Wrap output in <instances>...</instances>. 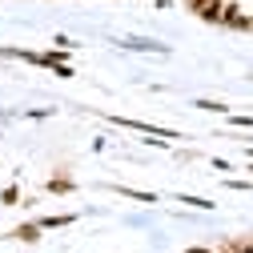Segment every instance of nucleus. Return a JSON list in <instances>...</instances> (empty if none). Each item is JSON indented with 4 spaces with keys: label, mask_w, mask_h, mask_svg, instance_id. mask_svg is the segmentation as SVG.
Returning <instances> with one entry per match:
<instances>
[{
    "label": "nucleus",
    "mask_w": 253,
    "mask_h": 253,
    "mask_svg": "<svg viewBox=\"0 0 253 253\" xmlns=\"http://www.w3.org/2000/svg\"><path fill=\"white\" fill-rule=\"evenodd\" d=\"M189 12H193L197 20H205V24H221L225 0H193V4H189Z\"/></svg>",
    "instance_id": "obj_1"
},
{
    "label": "nucleus",
    "mask_w": 253,
    "mask_h": 253,
    "mask_svg": "<svg viewBox=\"0 0 253 253\" xmlns=\"http://www.w3.org/2000/svg\"><path fill=\"white\" fill-rule=\"evenodd\" d=\"M121 44L133 48V52H169L165 41H141V37H133V41H121Z\"/></svg>",
    "instance_id": "obj_2"
},
{
    "label": "nucleus",
    "mask_w": 253,
    "mask_h": 253,
    "mask_svg": "<svg viewBox=\"0 0 253 253\" xmlns=\"http://www.w3.org/2000/svg\"><path fill=\"white\" fill-rule=\"evenodd\" d=\"M73 221H77V213H65V217H44L41 225L44 229H65V225H73Z\"/></svg>",
    "instance_id": "obj_3"
},
{
    "label": "nucleus",
    "mask_w": 253,
    "mask_h": 253,
    "mask_svg": "<svg viewBox=\"0 0 253 253\" xmlns=\"http://www.w3.org/2000/svg\"><path fill=\"white\" fill-rule=\"evenodd\" d=\"M41 229H44V225H20V229H16V237H24V241H37V237H41Z\"/></svg>",
    "instance_id": "obj_4"
},
{
    "label": "nucleus",
    "mask_w": 253,
    "mask_h": 253,
    "mask_svg": "<svg viewBox=\"0 0 253 253\" xmlns=\"http://www.w3.org/2000/svg\"><path fill=\"white\" fill-rule=\"evenodd\" d=\"M121 197H133V201H157L153 193H141V189H117Z\"/></svg>",
    "instance_id": "obj_5"
},
{
    "label": "nucleus",
    "mask_w": 253,
    "mask_h": 253,
    "mask_svg": "<svg viewBox=\"0 0 253 253\" xmlns=\"http://www.w3.org/2000/svg\"><path fill=\"white\" fill-rule=\"evenodd\" d=\"M229 125H233V129H253V117H245V113H233V117H229Z\"/></svg>",
    "instance_id": "obj_6"
},
{
    "label": "nucleus",
    "mask_w": 253,
    "mask_h": 253,
    "mask_svg": "<svg viewBox=\"0 0 253 253\" xmlns=\"http://www.w3.org/2000/svg\"><path fill=\"white\" fill-rule=\"evenodd\" d=\"M181 205H193V209H213V201H205V197H181Z\"/></svg>",
    "instance_id": "obj_7"
},
{
    "label": "nucleus",
    "mask_w": 253,
    "mask_h": 253,
    "mask_svg": "<svg viewBox=\"0 0 253 253\" xmlns=\"http://www.w3.org/2000/svg\"><path fill=\"white\" fill-rule=\"evenodd\" d=\"M16 197H20V193H16V185H8L4 193H0V201H4V205H16Z\"/></svg>",
    "instance_id": "obj_8"
},
{
    "label": "nucleus",
    "mask_w": 253,
    "mask_h": 253,
    "mask_svg": "<svg viewBox=\"0 0 253 253\" xmlns=\"http://www.w3.org/2000/svg\"><path fill=\"white\" fill-rule=\"evenodd\" d=\"M233 253H253V241L249 245H233Z\"/></svg>",
    "instance_id": "obj_9"
},
{
    "label": "nucleus",
    "mask_w": 253,
    "mask_h": 253,
    "mask_svg": "<svg viewBox=\"0 0 253 253\" xmlns=\"http://www.w3.org/2000/svg\"><path fill=\"white\" fill-rule=\"evenodd\" d=\"M185 253H213V249H185Z\"/></svg>",
    "instance_id": "obj_10"
},
{
    "label": "nucleus",
    "mask_w": 253,
    "mask_h": 253,
    "mask_svg": "<svg viewBox=\"0 0 253 253\" xmlns=\"http://www.w3.org/2000/svg\"><path fill=\"white\" fill-rule=\"evenodd\" d=\"M181 4H185V8H189V4H193V0H181Z\"/></svg>",
    "instance_id": "obj_11"
}]
</instances>
